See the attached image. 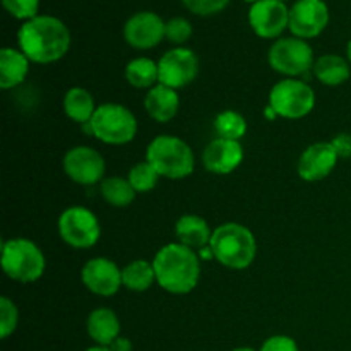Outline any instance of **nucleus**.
<instances>
[{
	"mask_svg": "<svg viewBox=\"0 0 351 351\" xmlns=\"http://www.w3.org/2000/svg\"><path fill=\"white\" fill-rule=\"evenodd\" d=\"M156 281L163 290L175 295H185L197 287L201 276L199 257L182 243H168L153 259Z\"/></svg>",
	"mask_w": 351,
	"mask_h": 351,
	"instance_id": "2",
	"label": "nucleus"
},
{
	"mask_svg": "<svg viewBox=\"0 0 351 351\" xmlns=\"http://www.w3.org/2000/svg\"><path fill=\"white\" fill-rule=\"evenodd\" d=\"M110 350L112 351H132V345H130V341L127 338L119 336V338H117L115 341L110 345Z\"/></svg>",
	"mask_w": 351,
	"mask_h": 351,
	"instance_id": "35",
	"label": "nucleus"
},
{
	"mask_svg": "<svg viewBox=\"0 0 351 351\" xmlns=\"http://www.w3.org/2000/svg\"><path fill=\"white\" fill-rule=\"evenodd\" d=\"M335 149L338 151V156L348 158L351 156V136L350 134H339L336 139L331 141Z\"/></svg>",
	"mask_w": 351,
	"mask_h": 351,
	"instance_id": "34",
	"label": "nucleus"
},
{
	"mask_svg": "<svg viewBox=\"0 0 351 351\" xmlns=\"http://www.w3.org/2000/svg\"><path fill=\"white\" fill-rule=\"evenodd\" d=\"M82 283L99 297H112L122 287V271L106 257H96L82 267Z\"/></svg>",
	"mask_w": 351,
	"mask_h": 351,
	"instance_id": "15",
	"label": "nucleus"
},
{
	"mask_svg": "<svg viewBox=\"0 0 351 351\" xmlns=\"http://www.w3.org/2000/svg\"><path fill=\"white\" fill-rule=\"evenodd\" d=\"M2 5L7 12L19 21H29L40 16V0H2Z\"/></svg>",
	"mask_w": 351,
	"mask_h": 351,
	"instance_id": "29",
	"label": "nucleus"
},
{
	"mask_svg": "<svg viewBox=\"0 0 351 351\" xmlns=\"http://www.w3.org/2000/svg\"><path fill=\"white\" fill-rule=\"evenodd\" d=\"M125 79L134 88H153L154 82H158V64L146 57L134 58L127 64Z\"/></svg>",
	"mask_w": 351,
	"mask_h": 351,
	"instance_id": "25",
	"label": "nucleus"
},
{
	"mask_svg": "<svg viewBox=\"0 0 351 351\" xmlns=\"http://www.w3.org/2000/svg\"><path fill=\"white\" fill-rule=\"evenodd\" d=\"M167 23L158 14L143 10L127 19L123 26V38L136 50H149L161 43L165 38Z\"/></svg>",
	"mask_w": 351,
	"mask_h": 351,
	"instance_id": "13",
	"label": "nucleus"
},
{
	"mask_svg": "<svg viewBox=\"0 0 351 351\" xmlns=\"http://www.w3.org/2000/svg\"><path fill=\"white\" fill-rule=\"evenodd\" d=\"M58 232L62 240L74 249H91L99 240L98 218L89 209L74 206L65 209L58 218Z\"/></svg>",
	"mask_w": 351,
	"mask_h": 351,
	"instance_id": "9",
	"label": "nucleus"
},
{
	"mask_svg": "<svg viewBox=\"0 0 351 351\" xmlns=\"http://www.w3.org/2000/svg\"><path fill=\"white\" fill-rule=\"evenodd\" d=\"M88 335L98 346H110L120 336V322L110 308H96L88 317Z\"/></svg>",
	"mask_w": 351,
	"mask_h": 351,
	"instance_id": "21",
	"label": "nucleus"
},
{
	"mask_svg": "<svg viewBox=\"0 0 351 351\" xmlns=\"http://www.w3.org/2000/svg\"><path fill=\"white\" fill-rule=\"evenodd\" d=\"M17 307L7 297L0 298V336L9 338L17 328Z\"/></svg>",
	"mask_w": 351,
	"mask_h": 351,
	"instance_id": "30",
	"label": "nucleus"
},
{
	"mask_svg": "<svg viewBox=\"0 0 351 351\" xmlns=\"http://www.w3.org/2000/svg\"><path fill=\"white\" fill-rule=\"evenodd\" d=\"M346 53H348V60H350V64H351V40H350V43H348V48H346Z\"/></svg>",
	"mask_w": 351,
	"mask_h": 351,
	"instance_id": "37",
	"label": "nucleus"
},
{
	"mask_svg": "<svg viewBox=\"0 0 351 351\" xmlns=\"http://www.w3.org/2000/svg\"><path fill=\"white\" fill-rule=\"evenodd\" d=\"M197 55L184 47L167 51L158 62V82L171 89L191 84L197 77Z\"/></svg>",
	"mask_w": 351,
	"mask_h": 351,
	"instance_id": "10",
	"label": "nucleus"
},
{
	"mask_svg": "<svg viewBox=\"0 0 351 351\" xmlns=\"http://www.w3.org/2000/svg\"><path fill=\"white\" fill-rule=\"evenodd\" d=\"M215 129L223 139L240 141L247 132V122L240 113L226 110L215 119Z\"/></svg>",
	"mask_w": 351,
	"mask_h": 351,
	"instance_id": "27",
	"label": "nucleus"
},
{
	"mask_svg": "<svg viewBox=\"0 0 351 351\" xmlns=\"http://www.w3.org/2000/svg\"><path fill=\"white\" fill-rule=\"evenodd\" d=\"M29 71V58L14 48L0 50V88L10 89L19 86Z\"/></svg>",
	"mask_w": 351,
	"mask_h": 351,
	"instance_id": "20",
	"label": "nucleus"
},
{
	"mask_svg": "<svg viewBox=\"0 0 351 351\" xmlns=\"http://www.w3.org/2000/svg\"><path fill=\"white\" fill-rule=\"evenodd\" d=\"M182 2L195 16H215L226 9L230 0H182Z\"/></svg>",
	"mask_w": 351,
	"mask_h": 351,
	"instance_id": "32",
	"label": "nucleus"
},
{
	"mask_svg": "<svg viewBox=\"0 0 351 351\" xmlns=\"http://www.w3.org/2000/svg\"><path fill=\"white\" fill-rule=\"evenodd\" d=\"M160 177L161 175L158 173L153 165L143 161V163H137L136 167H132L127 180L130 182V185H132L136 192H149L156 187Z\"/></svg>",
	"mask_w": 351,
	"mask_h": 351,
	"instance_id": "28",
	"label": "nucleus"
},
{
	"mask_svg": "<svg viewBox=\"0 0 351 351\" xmlns=\"http://www.w3.org/2000/svg\"><path fill=\"white\" fill-rule=\"evenodd\" d=\"M178 105H180V99H178L177 91L163 84L151 88L144 99V106L149 117L160 123L170 122L178 113Z\"/></svg>",
	"mask_w": 351,
	"mask_h": 351,
	"instance_id": "18",
	"label": "nucleus"
},
{
	"mask_svg": "<svg viewBox=\"0 0 351 351\" xmlns=\"http://www.w3.org/2000/svg\"><path fill=\"white\" fill-rule=\"evenodd\" d=\"M146 161L161 177L180 180L194 171V153L187 143L173 136H158L146 151Z\"/></svg>",
	"mask_w": 351,
	"mask_h": 351,
	"instance_id": "4",
	"label": "nucleus"
},
{
	"mask_svg": "<svg viewBox=\"0 0 351 351\" xmlns=\"http://www.w3.org/2000/svg\"><path fill=\"white\" fill-rule=\"evenodd\" d=\"M261 351H298L297 343L290 336H271L261 346Z\"/></svg>",
	"mask_w": 351,
	"mask_h": 351,
	"instance_id": "33",
	"label": "nucleus"
},
{
	"mask_svg": "<svg viewBox=\"0 0 351 351\" xmlns=\"http://www.w3.org/2000/svg\"><path fill=\"white\" fill-rule=\"evenodd\" d=\"M243 2H249V3H256V2H259V0H243Z\"/></svg>",
	"mask_w": 351,
	"mask_h": 351,
	"instance_id": "39",
	"label": "nucleus"
},
{
	"mask_svg": "<svg viewBox=\"0 0 351 351\" xmlns=\"http://www.w3.org/2000/svg\"><path fill=\"white\" fill-rule=\"evenodd\" d=\"M2 267L10 280L33 283L43 276L45 256L31 240H7L2 243Z\"/></svg>",
	"mask_w": 351,
	"mask_h": 351,
	"instance_id": "6",
	"label": "nucleus"
},
{
	"mask_svg": "<svg viewBox=\"0 0 351 351\" xmlns=\"http://www.w3.org/2000/svg\"><path fill=\"white\" fill-rule=\"evenodd\" d=\"M213 256L230 269H245L256 259L257 245L252 232L239 223H226L213 232L209 242Z\"/></svg>",
	"mask_w": 351,
	"mask_h": 351,
	"instance_id": "3",
	"label": "nucleus"
},
{
	"mask_svg": "<svg viewBox=\"0 0 351 351\" xmlns=\"http://www.w3.org/2000/svg\"><path fill=\"white\" fill-rule=\"evenodd\" d=\"M269 106L278 117L302 119L315 106V93L307 82L285 79L273 86L269 93Z\"/></svg>",
	"mask_w": 351,
	"mask_h": 351,
	"instance_id": "7",
	"label": "nucleus"
},
{
	"mask_svg": "<svg viewBox=\"0 0 351 351\" xmlns=\"http://www.w3.org/2000/svg\"><path fill=\"white\" fill-rule=\"evenodd\" d=\"M156 280L153 264L144 259H137L122 269V285L127 290L146 291Z\"/></svg>",
	"mask_w": 351,
	"mask_h": 351,
	"instance_id": "24",
	"label": "nucleus"
},
{
	"mask_svg": "<svg viewBox=\"0 0 351 351\" xmlns=\"http://www.w3.org/2000/svg\"><path fill=\"white\" fill-rule=\"evenodd\" d=\"M21 51L36 64H51L71 48V31L58 17L41 16L26 21L17 33Z\"/></svg>",
	"mask_w": 351,
	"mask_h": 351,
	"instance_id": "1",
	"label": "nucleus"
},
{
	"mask_svg": "<svg viewBox=\"0 0 351 351\" xmlns=\"http://www.w3.org/2000/svg\"><path fill=\"white\" fill-rule=\"evenodd\" d=\"M338 151L332 143H315L302 153L298 160V175L307 182H317L328 177L338 163Z\"/></svg>",
	"mask_w": 351,
	"mask_h": 351,
	"instance_id": "16",
	"label": "nucleus"
},
{
	"mask_svg": "<svg viewBox=\"0 0 351 351\" xmlns=\"http://www.w3.org/2000/svg\"><path fill=\"white\" fill-rule=\"evenodd\" d=\"M88 132L105 144H127L136 137L137 120L129 108L117 103H105L96 108L88 122Z\"/></svg>",
	"mask_w": 351,
	"mask_h": 351,
	"instance_id": "5",
	"label": "nucleus"
},
{
	"mask_svg": "<svg viewBox=\"0 0 351 351\" xmlns=\"http://www.w3.org/2000/svg\"><path fill=\"white\" fill-rule=\"evenodd\" d=\"M329 7L324 0H297L290 7L288 29L293 36L308 40L315 38L328 27Z\"/></svg>",
	"mask_w": 351,
	"mask_h": 351,
	"instance_id": "11",
	"label": "nucleus"
},
{
	"mask_svg": "<svg viewBox=\"0 0 351 351\" xmlns=\"http://www.w3.org/2000/svg\"><path fill=\"white\" fill-rule=\"evenodd\" d=\"M233 351H256L254 348H237V350H233Z\"/></svg>",
	"mask_w": 351,
	"mask_h": 351,
	"instance_id": "38",
	"label": "nucleus"
},
{
	"mask_svg": "<svg viewBox=\"0 0 351 351\" xmlns=\"http://www.w3.org/2000/svg\"><path fill=\"white\" fill-rule=\"evenodd\" d=\"M86 351H112V350H110V346H93V348Z\"/></svg>",
	"mask_w": 351,
	"mask_h": 351,
	"instance_id": "36",
	"label": "nucleus"
},
{
	"mask_svg": "<svg viewBox=\"0 0 351 351\" xmlns=\"http://www.w3.org/2000/svg\"><path fill=\"white\" fill-rule=\"evenodd\" d=\"M312 69H314L315 77L326 86L345 84L351 74L348 60L335 53H328L319 57Z\"/></svg>",
	"mask_w": 351,
	"mask_h": 351,
	"instance_id": "22",
	"label": "nucleus"
},
{
	"mask_svg": "<svg viewBox=\"0 0 351 351\" xmlns=\"http://www.w3.org/2000/svg\"><path fill=\"white\" fill-rule=\"evenodd\" d=\"M101 191L103 199L108 204L115 206V208H125L136 197V191L130 185L129 180H123L120 177H108L101 182Z\"/></svg>",
	"mask_w": 351,
	"mask_h": 351,
	"instance_id": "26",
	"label": "nucleus"
},
{
	"mask_svg": "<svg viewBox=\"0 0 351 351\" xmlns=\"http://www.w3.org/2000/svg\"><path fill=\"white\" fill-rule=\"evenodd\" d=\"M175 235L182 245L189 249L202 250L204 247H209L213 232L209 230V225L195 215H185L175 225Z\"/></svg>",
	"mask_w": 351,
	"mask_h": 351,
	"instance_id": "19",
	"label": "nucleus"
},
{
	"mask_svg": "<svg viewBox=\"0 0 351 351\" xmlns=\"http://www.w3.org/2000/svg\"><path fill=\"white\" fill-rule=\"evenodd\" d=\"M278 2H285V3H287V0H278Z\"/></svg>",
	"mask_w": 351,
	"mask_h": 351,
	"instance_id": "40",
	"label": "nucleus"
},
{
	"mask_svg": "<svg viewBox=\"0 0 351 351\" xmlns=\"http://www.w3.org/2000/svg\"><path fill=\"white\" fill-rule=\"evenodd\" d=\"M290 23V9L278 0H259L249 9V24L254 33L266 40L283 34Z\"/></svg>",
	"mask_w": 351,
	"mask_h": 351,
	"instance_id": "12",
	"label": "nucleus"
},
{
	"mask_svg": "<svg viewBox=\"0 0 351 351\" xmlns=\"http://www.w3.org/2000/svg\"><path fill=\"white\" fill-rule=\"evenodd\" d=\"M64 171L77 184L93 185L105 175V161L93 147L77 146L67 151L64 156Z\"/></svg>",
	"mask_w": 351,
	"mask_h": 351,
	"instance_id": "14",
	"label": "nucleus"
},
{
	"mask_svg": "<svg viewBox=\"0 0 351 351\" xmlns=\"http://www.w3.org/2000/svg\"><path fill=\"white\" fill-rule=\"evenodd\" d=\"M267 60L274 71L291 77L305 74L315 64L311 45L297 36L280 38L274 41L267 53Z\"/></svg>",
	"mask_w": 351,
	"mask_h": 351,
	"instance_id": "8",
	"label": "nucleus"
},
{
	"mask_svg": "<svg viewBox=\"0 0 351 351\" xmlns=\"http://www.w3.org/2000/svg\"><path fill=\"white\" fill-rule=\"evenodd\" d=\"M243 160L242 144L239 141H230L218 137L206 146L202 153V165L208 171L218 175L232 173Z\"/></svg>",
	"mask_w": 351,
	"mask_h": 351,
	"instance_id": "17",
	"label": "nucleus"
},
{
	"mask_svg": "<svg viewBox=\"0 0 351 351\" xmlns=\"http://www.w3.org/2000/svg\"><path fill=\"white\" fill-rule=\"evenodd\" d=\"M165 36L175 45H184L192 36V24L185 17H171L165 27Z\"/></svg>",
	"mask_w": 351,
	"mask_h": 351,
	"instance_id": "31",
	"label": "nucleus"
},
{
	"mask_svg": "<svg viewBox=\"0 0 351 351\" xmlns=\"http://www.w3.org/2000/svg\"><path fill=\"white\" fill-rule=\"evenodd\" d=\"M96 108L95 99L89 95V91L82 88H72L65 93L64 98V112L69 119L79 123H88L95 115Z\"/></svg>",
	"mask_w": 351,
	"mask_h": 351,
	"instance_id": "23",
	"label": "nucleus"
}]
</instances>
